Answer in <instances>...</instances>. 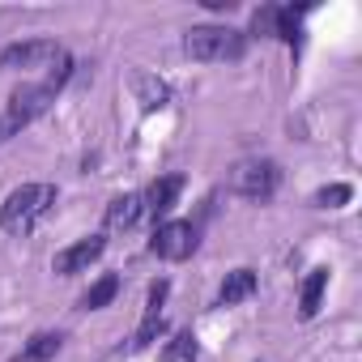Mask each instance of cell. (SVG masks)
<instances>
[{
    "mask_svg": "<svg viewBox=\"0 0 362 362\" xmlns=\"http://www.w3.org/2000/svg\"><path fill=\"white\" fill-rule=\"evenodd\" d=\"M252 294H256V273L252 269H235V273H226V281L218 290V303L222 307H235V303H243Z\"/></svg>",
    "mask_w": 362,
    "mask_h": 362,
    "instance_id": "cell-11",
    "label": "cell"
},
{
    "mask_svg": "<svg viewBox=\"0 0 362 362\" xmlns=\"http://www.w3.org/2000/svg\"><path fill=\"white\" fill-rule=\"evenodd\" d=\"M149 252L158 260H188L197 252V226L192 222H162L149 239Z\"/></svg>",
    "mask_w": 362,
    "mask_h": 362,
    "instance_id": "cell-6",
    "label": "cell"
},
{
    "mask_svg": "<svg viewBox=\"0 0 362 362\" xmlns=\"http://www.w3.org/2000/svg\"><path fill=\"white\" fill-rule=\"evenodd\" d=\"M349 197H354V188H349V184H328V188H320V192H315V205H320V209H341Z\"/></svg>",
    "mask_w": 362,
    "mask_h": 362,
    "instance_id": "cell-17",
    "label": "cell"
},
{
    "mask_svg": "<svg viewBox=\"0 0 362 362\" xmlns=\"http://www.w3.org/2000/svg\"><path fill=\"white\" fill-rule=\"evenodd\" d=\"M197 337L192 332H175L170 341H166V349H162V362H197Z\"/></svg>",
    "mask_w": 362,
    "mask_h": 362,
    "instance_id": "cell-16",
    "label": "cell"
},
{
    "mask_svg": "<svg viewBox=\"0 0 362 362\" xmlns=\"http://www.w3.org/2000/svg\"><path fill=\"white\" fill-rule=\"evenodd\" d=\"M52 90L39 81V86H22V90H13L9 94V107H5V119H0V136H13V132H22L30 119H39L47 107H52Z\"/></svg>",
    "mask_w": 362,
    "mask_h": 362,
    "instance_id": "cell-3",
    "label": "cell"
},
{
    "mask_svg": "<svg viewBox=\"0 0 362 362\" xmlns=\"http://www.w3.org/2000/svg\"><path fill=\"white\" fill-rule=\"evenodd\" d=\"M170 294V281H153L149 286V298H145V315H141V328L132 337V349H145L158 332H162V303Z\"/></svg>",
    "mask_w": 362,
    "mask_h": 362,
    "instance_id": "cell-8",
    "label": "cell"
},
{
    "mask_svg": "<svg viewBox=\"0 0 362 362\" xmlns=\"http://www.w3.org/2000/svg\"><path fill=\"white\" fill-rule=\"evenodd\" d=\"M56 205V184H22L0 205V230L9 235H30Z\"/></svg>",
    "mask_w": 362,
    "mask_h": 362,
    "instance_id": "cell-1",
    "label": "cell"
},
{
    "mask_svg": "<svg viewBox=\"0 0 362 362\" xmlns=\"http://www.w3.org/2000/svg\"><path fill=\"white\" fill-rule=\"evenodd\" d=\"M115 294H119V277H115V273H107V277H98V281L81 294V311H103Z\"/></svg>",
    "mask_w": 362,
    "mask_h": 362,
    "instance_id": "cell-15",
    "label": "cell"
},
{
    "mask_svg": "<svg viewBox=\"0 0 362 362\" xmlns=\"http://www.w3.org/2000/svg\"><path fill=\"white\" fill-rule=\"evenodd\" d=\"M205 9H218L222 13V9H235V0H205Z\"/></svg>",
    "mask_w": 362,
    "mask_h": 362,
    "instance_id": "cell-18",
    "label": "cell"
},
{
    "mask_svg": "<svg viewBox=\"0 0 362 362\" xmlns=\"http://www.w3.org/2000/svg\"><path fill=\"white\" fill-rule=\"evenodd\" d=\"M141 214H145L141 197H136V192H124V197H115V201L107 205V230H128V226H136Z\"/></svg>",
    "mask_w": 362,
    "mask_h": 362,
    "instance_id": "cell-10",
    "label": "cell"
},
{
    "mask_svg": "<svg viewBox=\"0 0 362 362\" xmlns=\"http://www.w3.org/2000/svg\"><path fill=\"white\" fill-rule=\"evenodd\" d=\"M277 184H281V166L273 158H252V162L235 166V192L247 197V201H260L264 205L277 192Z\"/></svg>",
    "mask_w": 362,
    "mask_h": 362,
    "instance_id": "cell-4",
    "label": "cell"
},
{
    "mask_svg": "<svg viewBox=\"0 0 362 362\" xmlns=\"http://www.w3.org/2000/svg\"><path fill=\"white\" fill-rule=\"evenodd\" d=\"M136 98H141V111H162V107L170 103V90H166V81L141 73V77H136Z\"/></svg>",
    "mask_w": 362,
    "mask_h": 362,
    "instance_id": "cell-14",
    "label": "cell"
},
{
    "mask_svg": "<svg viewBox=\"0 0 362 362\" xmlns=\"http://www.w3.org/2000/svg\"><path fill=\"white\" fill-rule=\"evenodd\" d=\"M247 47V39L230 26H192L184 35V52L201 64H226V60H239Z\"/></svg>",
    "mask_w": 362,
    "mask_h": 362,
    "instance_id": "cell-2",
    "label": "cell"
},
{
    "mask_svg": "<svg viewBox=\"0 0 362 362\" xmlns=\"http://www.w3.org/2000/svg\"><path fill=\"white\" fill-rule=\"evenodd\" d=\"M107 252V239L103 235H90V239H77L73 247H64V252H56V260H52V273H60V277H73V273H81V269H90L98 256Z\"/></svg>",
    "mask_w": 362,
    "mask_h": 362,
    "instance_id": "cell-7",
    "label": "cell"
},
{
    "mask_svg": "<svg viewBox=\"0 0 362 362\" xmlns=\"http://www.w3.org/2000/svg\"><path fill=\"white\" fill-rule=\"evenodd\" d=\"M179 192H184V179H179V175H162V179H153V184H149V192L141 197V205H145V214L158 222V218H166V214L175 209Z\"/></svg>",
    "mask_w": 362,
    "mask_h": 362,
    "instance_id": "cell-9",
    "label": "cell"
},
{
    "mask_svg": "<svg viewBox=\"0 0 362 362\" xmlns=\"http://www.w3.org/2000/svg\"><path fill=\"white\" fill-rule=\"evenodd\" d=\"M324 290H328V269H311L307 281H303V298H298V315H303V320H311V315L320 311Z\"/></svg>",
    "mask_w": 362,
    "mask_h": 362,
    "instance_id": "cell-12",
    "label": "cell"
},
{
    "mask_svg": "<svg viewBox=\"0 0 362 362\" xmlns=\"http://www.w3.org/2000/svg\"><path fill=\"white\" fill-rule=\"evenodd\" d=\"M64 56V47L60 43H52V39H26V43H13V47H5L0 52V69H52L56 60Z\"/></svg>",
    "mask_w": 362,
    "mask_h": 362,
    "instance_id": "cell-5",
    "label": "cell"
},
{
    "mask_svg": "<svg viewBox=\"0 0 362 362\" xmlns=\"http://www.w3.org/2000/svg\"><path fill=\"white\" fill-rule=\"evenodd\" d=\"M60 345H64V337H60V332H35V337L22 345V354H18L13 362H47V358H56V354H60Z\"/></svg>",
    "mask_w": 362,
    "mask_h": 362,
    "instance_id": "cell-13",
    "label": "cell"
}]
</instances>
